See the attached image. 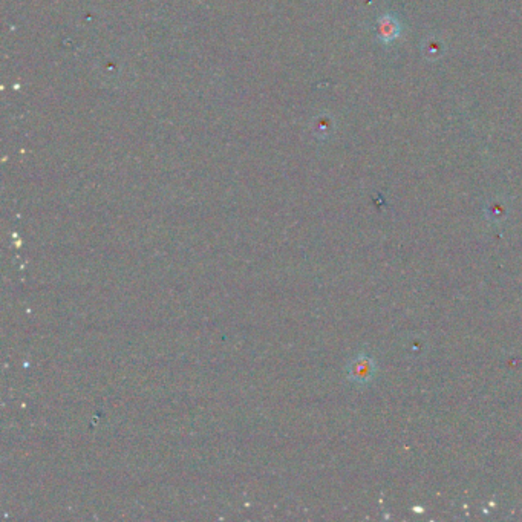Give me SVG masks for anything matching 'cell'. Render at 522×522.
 Segmentation results:
<instances>
[{"mask_svg":"<svg viewBox=\"0 0 522 522\" xmlns=\"http://www.w3.org/2000/svg\"><path fill=\"white\" fill-rule=\"evenodd\" d=\"M374 374H376V363L368 356H358L349 363L348 376L356 383H368L372 380Z\"/></svg>","mask_w":522,"mask_h":522,"instance_id":"6da1fadb","label":"cell"},{"mask_svg":"<svg viewBox=\"0 0 522 522\" xmlns=\"http://www.w3.org/2000/svg\"><path fill=\"white\" fill-rule=\"evenodd\" d=\"M401 34V23L392 14H385L377 22V35L382 44H392Z\"/></svg>","mask_w":522,"mask_h":522,"instance_id":"7a4b0ae2","label":"cell"},{"mask_svg":"<svg viewBox=\"0 0 522 522\" xmlns=\"http://www.w3.org/2000/svg\"><path fill=\"white\" fill-rule=\"evenodd\" d=\"M444 49H446V45H444V41L440 37H436V35H427L421 44V52L430 61L441 59Z\"/></svg>","mask_w":522,"mask_h":522,"instance_id":"3957f363","label":"cell"},{"mask_svg":"<svg viewBox=\"0 0 522 522\" xmlns=\"http://www.w3.org/2000/svg\"><path fill=\"white\" fill-rule=\"evenodd\" d=\"M485 211H487L489 220L495 222L504 221L507 215H509V204H507V201L503 200V197H495V200H492L487 204V210Z\"/></svg>","mask_w":522,"mask_h":522,"instance_id":"277c9868","label":"cell"}]
</instances>
